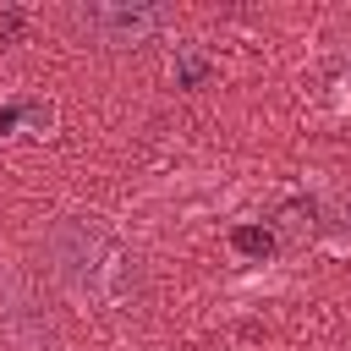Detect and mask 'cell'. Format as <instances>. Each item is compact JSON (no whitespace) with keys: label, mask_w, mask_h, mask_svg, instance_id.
I'll return each mask as SVG.
<instances>
[{"label":"cell","mask_w":351,"mask_h":351,"mask_svg":"<svg viewBox=\"0 0 351 351\" xmlns=\"http://www.w3.org/2000/svg\"><path fill=\"white\" fill-rule=\"evenodd\" d=\"M55 269L71 291H88L99 302H126V291L137 285V258L82 219H66L55 230Z\"/></svg>","instance_id":"cell-1"},{"label":"cell","mask_w":351,"mask_h":351,"mask_svg":"<svg viewBox=\"0 0 351 351\" xmlns=\"http://www.w3.org/2000/svg\"><path fill=\"white\" fill-rule=\"evenodd\" d=\"M77 22L93 27L104 44H137V38H148L154 27H165V11H159V5H82Z\"/></svg>","instance_id":"cell-2"},{"label":"cell","mask_w":351,"mask_h":351,"mask_svg":"<svg viewBox=\"0 0 351 351\" xmlns=\"http://www.w3.org/2000/svg\"><path fill=\"white\" fill-rule=\"evenodd\" d=\"M230 247H236L241 258H269V252H274V236H269L263 225H236V230H230Z\"/></svg>","instance_id":"cell-3"},{"label":"cell","mask_w":351,"mask_h":351,"mask_svg":"<svg viewBox=\"0 0 351 351\" xmlns=\"http://www.w3.org/2000/svg\"><path fill=\"white\" fill-rule=\"evenodd\" d=\"M176 82H181V88H203V82H208V60H203V55H192V49H181Z\"/></svg>","instance_id":"cell-4"},{"label":"cell","mask_w":351,"mask_h":351,"mask_svg":"<svg viewBox=\"0 0 351 351\" xmlns=\"http://www.w3.org/2000/svg\"><path fill=\"white\" fill-rule=\"evenodd\" d=\"M22 27H27V16H22V11H0V44L22 38Z\"/></svg>","instance_id":"cell-5"},{"label":"cell","mask_w":351,"mask_h":351,"mask_svg":"<svg viewBox=\"0 0 351 351\" xmlns=\"http://www.w3.org/2000/svg\"><path fill=\"white\" fill-rule=\"evenodd\" d=\"M22 115H27V110H22V104H0V137H5V132H11V126H16V121H22Z\"/></svg>","instance_id":"cell-6"}]
</instances>
